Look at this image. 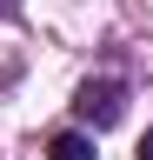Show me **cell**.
Returning a JSON list of instances; mask_svg holds the SVG:
<instances>
[{"instance_id": "1", "label": "cell", "mask_w": 153, "mask_h": 160, "mask_svg": "<svg viewBox=\"0 0 153 160\" xmlns=\"http://www.w3.org/2000/svg\"><path fill=\"white\" fill-rule=\"evenodd\" d=\"M73 113H80L87 127H113V120L127 113V87H120V80H80Z\"/></svg>"}, {"instance_id": "2", "label": "cell", "mask_w": 153, "mask_h": 160, "mask_svg": "<svg viewBox=\"0 0 153 160\" xmlns=\"http://www.w3.org/2000/svg\"><path fill=\"white\" fill-rule=\"evenodd\" d=\"M47 160H93V140L87 133H53L47 140Z\"/></svg>"}, {"instance_id": "3", "label": "cell", "mask_w": 153, "mask_h": 160, "mask_svg": "<svg viewBox=\"0 0 153 160\" xmlns=\"http://www.w3.org/2000/svg\"><path fill=\"white\" fill-rule=\"evenodd\" d=\"M140 160H153V133H146V140H140Z\"/></svg>"}, {"instance_id": "4", "label": "cell", "mask_w": 153, "mask_h": 160, "mask_svg": "<svg viewBox=\"0 0 153 160\" xmlns=\"http://www.w3.org/2000/svg\"><path fill=\"white\" fill-rule=\"evenodd\" d=\"M13 7H20V0H0V13H13Z\"/></svg>"}]
</instances>
